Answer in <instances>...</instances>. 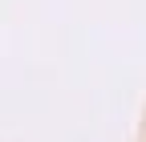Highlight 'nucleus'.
Here are the masks:
<instances>
[]
</instances>
